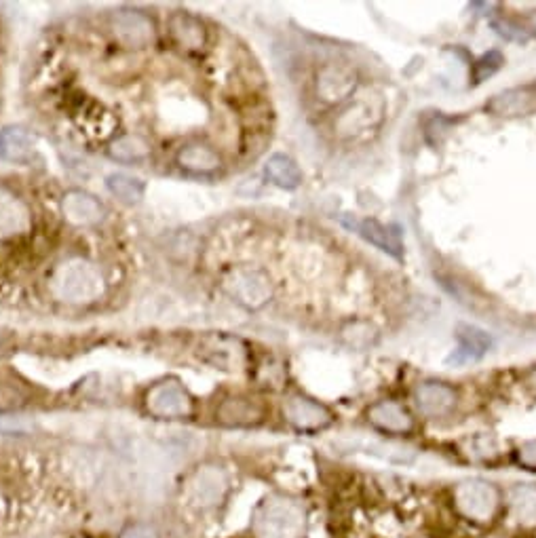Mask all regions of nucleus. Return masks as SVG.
Here are the masks:
<instances>
[{"mask_svg": "<svg viewBox=\"0 0 536 538\" xmlns=\"http://www.w3.org/2000/svg\"><path fill=\"white\" fill-rule=\"evenodd\" d=\"M30 226L28 207L11 190L0 188V237L19 235Z\"/></svg>", "mask_w": 536, "mask_h": 538, "instance_id": "18", "label": "nucleus"}, {"mask_svg": "<svg viewBox=\"0 0 536 538\" xmlns=\"http://www.w3.org/2000/svg\"><path fill=\"white\" fill-rule=\"evenodd\" d=\"M528 382H530V384H532V387L536 389V368H534V370H532V372L528 374Z\"/></svg>", "mask_w": 536, "mask_h": 538, "instance_id": "32", "label": "nucleus"}, {"mask_svg": "<svg viewBox=\"0 0 536 538\" xmlns=\"http://www.w3.org/2000/svg\"><path fill=\"white\" fill-rule=\"evenodd\" d=\"M416 406L425 416H446L456 406V391L446 382H423L416 389Z\"/></svg>", "mask_w": 536, "mask_h": 538, "instance_id": "16", "label": "nucleus"}, {"mask_svg": "<svg viewBox=\"0 0 536 538\" xmlns=\"http://www.w3.org/2000/svg\"><path fill=\"white\" fill-rule=\"evenodd\" d=\"M36 140L22 127L0 131V159L7 163H28L34 157Z\"/></svg>", "mask_w": 536, "mask_h": 538, "instance_id": "20", "label": "nucleus"}, {"mask_svg": "<svg viewBox=\"0 0 536 538\" xmlns=\"http://www.w3.org/2000/svg\"><path fill=\"white\" fill-rule=\"evenodd\" d=\"M226 292L250 311L262 309L273 298V283L260 268H237L224 281Z\"/></svg>", "mask_w": 536, "mask_h": 538, "instance_id": "4", "label": "nucleus"}, {"mask_svg": "<svg viewBox=\"0 0 536 538\" xmlns=\"http://www.w3.org/2000/svg\"><path fill=\"white\" fill-rule=\"evenodd\" d=\"M264 174L275 186L285 188V190H294L302 184L300 167L296 165V161H292L285 155H273L271 159H268L264 165Z\"/></svg>", "mask_w": 536, "mask_h": 538, "instance_id": "24", "label": "nucleus"}, {"mask_svg": "<svg viewBox=\"0 0 536 538\" xmlns=\"http://www.w3.org/2000/svg\"><path fill=\"white\" fill-rule=\"evenodd\" d=\"M456 338L458 347L448 357V363L452 365H467L480 361L492 347V338L484 330L473 328V325H461L456 332Z\"/></svg>", "mask_w": 536, "mask_h": 538, "instance_id": "17", "label": "nucleus"}, {"mask_svg": "<svg viewBox=\"0 0 536 538\" xmlns=\"http://www.w3.org/2000/svg\"><path fill=\"white\" fill-rule=\"evenodd\" d=\"M199 357L214 368L220 370H237L245 363L247 347L245 344L228 334H207L199 342Z\"/></svg>", "mask_w": 536, "mask_h": 538, "instance_id": "9", "label": "nucleus"}, {"mask_svg": "<svg viewBox=\"0 0 536 538\" xmlns=\"http://www.w3.org/2000/svg\"><path fill=\"white\" fill-rule=\"evenodd\" d=\"M62 209L66 220L74 226H95L106 216L104 205L83 190H70L62 201Z\"/></svg>", "mask_w": 536, "mask_h": 538, "instance_id": "14", "label": "nucleus"}, {"mask_svg": "<svg viewBox=\"0 0 536 538\" xmlns=\"http://www.w3.org/2000/svg\"><path fill=\"white\" fill-rule=\"evenodd\" d=\"M254 528L260 538H298L304 530V511L290 498L273 496L258 509Z\"/></svg>", "mask_w": 536, "mask_h": 538, "instance_id": "2", "label": "nucleus"}, {"mask_svg": "<svg viewBox=\"0 0 536 538\" xmlns=\"http://www.w3.org/2000/svg\"><path fill=\"white\" fill-rule=\"evenodd\" d=\"M357 72L347 66V64H336L330 62L319 68L317 81H315V91L317 98L328 104V106H338L342 102H347L357 89Z\"/></svg>", "mask_w": 536, "mask_h": 538, "instance_id": "6", "label": "nucleus"}, {"mask_svg": "<svg viewBox=\"0 0 536 538\" xmlns=\"http://www.w3.org/2000/svg\"><path fill=\"white\" fill-rule=\"evenodd\" d=\"M110 28L114 36L129 47H144L155 38V22L136 9L114 11L110 17Z\"/></svg>", "mask_w": 536, "mask_h": 538, "instance_id": "10", "label": "nucleus"}, {"mask_svg": "<svg viewBox=\"0 0 536 538\" xmlns=\"http://www.w3.org/2000/svg\"><path fill=\"white\" fill-rule=\"evenodd\" d=\"M520 460L526 467H536V441H528L520 448Z\"/></svg>", "mask_w": 536, "mask_h": 538, "instance_id": "31", "label": "nucleus"}, {"mask_svg": "<svg viewBox=\"0 0 536 538\" xmlns=\"http://www.w3.org/2000/svg\"><path fill=\"white\" fill-rule=\"evenodd\" d=\"M509 507L520 524L536 526V488L515 486L509 492Z\"/></svg>", "mask_w": 536, "mask_h": 538, "instance_id": "26", "label": "nucleus"}, {"mask_svg": "<svg viewBox=\"0 0 536 538\" xmlns=\"http://www.w3.org/2000/svg\"><path fill=\"white\" fill-rule=\"evenodd\" d=\"M131 467L136 471L138 486L146 496H157L167 486V456L152 444H138L131 452Z\"/></svg>", "mask_w": 536, "mask_h": 538, "instance_id": "5", "label": "nucleus"}, {"mask_svg": "<svg viewBox=\"0 0 536 538\" xmlns=\"http://www.w3.org/2000/svg\"><path fill=\"white\" fill-rule=\"evenodd\" d=\"M119 538H163V534L150 524H133L125 528Z\"/></svg>", "mask_w": 536, "mask_h": 538, "instance_id": "29", "label": "nucleus"}, {"mask_svg": "<svg viewBox=\"0 0 536 538\" xmlns=\"http://www.w3.org/2000/svg\"><path fill=\"white\" fill-rule=\"evenodd\" d=\"M51 290L64 302L87 304L102 296L104 279L91 262L74 258L57 266L51 279Z\"/></svg>", "mask_w": 536, "mask_h": 538, "instance_id": "1", "label": "nucleus"}, {"mask_svg": "<svg viewBox=\"0 0 536 538\" xmlns=\"http://www.w3.org/2000/svg\"><path fill=\"white\" fill-rule=\"evenodd\" d=\"M108 155L119 163H140L150 157V144L138 133H127L110 144Z\"/></svg>", "mask_w": 536, "mask_h": 538, "instance_id": "25", "label": "nucleus"}, {"mask_svg": "<svg viewBox=\"0 0 536 538\" xmlns=\"http://www.w3.org/2000/svg\"><path fill=\"white\" fill-rule=\"evenodd\" d=\"M283 414L287 422L298 431H319L332 422V412L328 408L304 395H292L287 399L283 406Z\"/></svg>", "mask_w": 536, "mask_h": 538, "instance_id": "11", "label": "nucleus"}, {"mask_svg": "<svg viewBox=\"0 0 536 538\" xmlns=\"http://www.w3.org/2000/svg\"><path fill=\"white\" fill-rule=\"evenodd\" d=\"M528 22H530V30L536 32V13H532V15L528 17Z\"/></svg>", "mask_w": 536, "mask_h": 538, "instance_id": "33", "label": "nucleus"}, {"mask_svg": "<svg viewBox=\"0 0 536 538\" xmlns=\"http://www.w3.org/2000/svg\"><path fill=\"white\" fill-rule=\"evenodd\" d=\"M486 110L494 117H524L536 110V93L532 87H513L496 93L486 104Z\"/></svg>", "mask_w": 536, "mask_h": 538, "instance_id": "15", "label": "nucleus"}, {"mask_svg": "<svg viewBox=\"0 0 536 538\" xmlns=\"http://www.w3.org/2000/svg\"><path fill=\"white\" fill-rule=\"evenodd\" d=\"M106 188L110 190V195H114L127 205L140 203L144 199V192H146V186L142 180L127 176V174H110L106 178Z\"/></svg>", "mask_w": 536, "mask_h": 538, "instance_id": "27", "label": "nucleus"}, {"mask_svg": "<svg viewBox=\"0 0 536 538\" xmlns=\"http://www.w3.org/2000/svg\"><path fill=\"white\" fill-rule=\"evenodd\" d=\"M505 64V57L499 51H488L473 64V85H482L490 76L499 72Z\"/></svg>", "mask_w": 536, "mask_h": 538, "instance_id": "28", "label": "nucleus"}, {"mask_svg": "<svg viewBox=\"0 0 536 538\" xmlns=\"http://www.w3.org/2000/svg\"><path fill=\"white\" fill-rule=\"evenodd\" d=\"M456 505L467 517L486 522L499 507V492L484 479H467L456 488Z\"/></svg>", "mask_w": 536, "mask_h": 538, "instance_id": "7", "label": "nucleus"}, {"mask_svg": "<svg viewBox=\"0 0 536 538\" xmlns=\"http://www.w3.org/2000/svg\"><path fill=\"white\" fill-rule=\"evenodd\" d=\"M492 26L496 28V32H499L501 36L509 38V41H520V43L528 41V34L524 32V28H518V26L509 24V22H494Z\"/></svg>", "mask_w": 536, "mask_h": 538, "instance_id": "30", "label": "nucleus"}, {"mask_svg": "<svg viewBox=\"0 0 536 538\" xmlns=\"http://www.w3.org/2000/svg\"><path fill=\"white\" fill-rule=\"evenodd\" d=\"M169 30L171 36L176 38V43L188 51H197L205 45L207 32L205 26L199 22L197 17L188 13H176L169 19Z\"/></svg>", "mask_w": 536, "mask_h": 538, "instance_id": "22", "label": "nucleus"}, {"mask_svg": "<svg viewBox=\"0 0 536 538\" xmlns=\"http://www.w3.org/2000/svg\"><path fill=\"white\" fill-rule=\"evenodd\" d=\"M382 121V104L376 100H357L340 114L336 131L344 138H357L376 129Z\"/></svg>", "mask_w": 536, "mask_h": 538, "instance_id": "12", "label": "nucleus"}, {"mask_svg": "<svg viewBox=\"0 0 536 538\" xmlns=\"http://www.w3.org/2000/svg\"><path fill=\"white\" fill-rule=\"evenodd\" d=\"M144 406L150 416L161 420H178L193 414V397L184 389L182 382L167 378L148 389Z\"/></svg>", "mask_w": 536, "mask_h": 538, "instance_id": "3", "label": "nucleus"}, {"mask_svg": "<svg viewBox=\"0 0 536 538\" xmlns=\"http://www.w3.org/2000/svg\"><path fill=\"white\" fill-rule=\"evenodd\" d=\"M374 427L385 433H408L412 429L410 414L395 401H380L368 412Z\"/></svg>", "mask_w": 536, "mask_h": 538, "instance_id": "21", "label": "nucleus"}, {"mask_svg": "<svg viewBox=\"0 0 536 538\" xmlns=\"http://www.w3.org/2000/svg\"><path fill=\"white\" fill-rule=\"evenodd\" d=\"M228 492V477L222 467L205 465L199 467L188 482V501L199 509L216 507L224 501Z\"/></svg>", "mask_w": 536, "mask_h": 538, "instance_id": "8", "label": "nucleus"}, {"mask_svg": "<svg viewBox=\"0 0 536 538\" xmlns=\"http://www.w3.org/2000/svg\"><path fill=\"white\" fill-rule=\"evenodd\" d=\"M178 165L188 171V174H214V171L220 169L222 159L218 152L201 142H193L186 144L180 152H178Z\"/></svg>", "mask_w": 536, "mask_h": 538, "instance_id": "19", "label": "nucleus"}, {"mask_svg": "<svg viewBox=\"0 0 536 538\" xmlns=\"http://www.w3.org/2000/svg\"><path fill=\"white\" fill-rule=\"evenodd\" d=\"M347 224L355 230V233H359L363 239L370 241L376 247H380L382 252L391 254L393 258L401 256L399 237H397V233H393L391 228L382 226L376 220H353V222H347Z\"/></svg>", "mask_w": 536, "mask_h": 538, "instance_id": "23", "label": "nucleus"}, {"mask_svg": "<svg viewBox=\"0 0 536 538\" xmlns=\"http://www.w3.org/2000/svg\"><path fill=\"white\" fill-rule=\"evenodd\" d=\"M266 408L252 397H226L216 410V422L224 427H256L264 420Z\"/></svg>", "mask_w": 536, "mask_h": 538, "instance_id": "13", "label": "nucleus"}]
</instances>
